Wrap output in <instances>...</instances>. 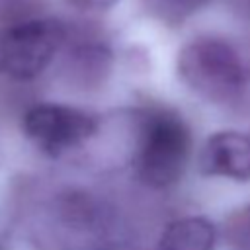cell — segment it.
Here are the masks:
<instances>
[{
  "label": "cell",
  "mask_w": 250,
  "mask_h": 250,
  "mask_svg": "<svg viewBox=\"0 0 250 250\" xmlns=\"http://www.w3.org/2000/svg\"><path fill=\"white\" fill-rule=\"evenodd\" d=\"M21 127L37 148L59 156L88 141L98 131V119L76 107L37 104L25 111Z\"/></svg>",
  "instance_id": "4"
},
{
  "label": "cell",
  "mask_w": 250,
  "mask_h": 250,
  "mask_svg": "<svg viewBox=\"0 0 250 250\" xmlns=\"http://www.w3.org/2000/svg\"><path fill=\"white\" fill-rule=\"evenodd\" d=\"M191 137L186 121L172 109L148 107L139 115L135 172L150 188L174 186L189 160Z\"/></svg>",
  "instance_id": "2"
},
{
  "label": "cell",
  "mask_w": 250,
  "mask_h": 250,
  "mask_svg": "<svg viewBox=\"0 0 250 250\" xmlns=\"http://www.w3.org/2000/svg\"><path fill=\"white\" fill-rule=\"evenodd\" d=\"M225 234L234 250H250V205L234 211L227 219Z\"/></svg>",
  "instance_id": "9"
},
{
  "label": "cell",
  "mask_w": 250,
  "mask_h": 250,
  "mask_svg": "<svg viewBox=\"0 0 250 250\" xmlns=\"http://www.w3.org/2000/svg\"><path fill=\"white\" fill-rule=\"evenodd\" d=\"M199 170L205 176L250 182V133L219 131L211 135L201 148Z\"/></svg>",
  "instance_id": "5"
},
{
  "label": "cell",
  "mask_w": 250,
  "mask_h": 250,
  "mask_svg": "<svg viewBox=\"0 0 250 250\" xmlns=\"http://www.w3.org/2000/svg\"><path fill=\"white\" fill-rule=\"evenodd\" d=\"M236 8L240 10V14L244 18L250 20V0H236Z\"/></svg>",
  "instance_id": "11"
},
{
  "label": "cell",
  "mask_w": 250,
  "mask_h": 250,
  "mask_svg": "<svg viewBox=\"0 0 250 250\" xmlns=\"http://www.w3.org/2000/svg\"><path fill=\"white\" fill-rule=\"evenodd\" d=\"M215 227L203 217L172 221L158 240V250H213Z\"/></svg>",
  "instance_id": "7"
},
{
  "label": "cell",
  "mask_w": 250,
  "mask_h": 250,
  "mask_svg": "<svg viewBox=\"0 0 250 250\" xmlns=\"http://www.w3.org/2000/svg\"><path fill=\"white\" fill-rule=\"evenodd\" d=\"M146 10L164 23L178 25L205 8L211 0H143Z\"/></svg>",
  "instance_id": "8"
},
{
  "label": "cell",
  "mask_w": 250,
  "mask_h": 250,
  "mask_svg": "<svg viewBox=\"0 0 250 250\" xmlns=\"http://www.w3.org/2000/svg\"><path fill=\"white\" fill-rule=\"evenodd\" d=\"M178 74L201 98L234 104L250 84V59L232 41L203 35L178 53Z\"/></svg>",
  "instance_id": "1"
},
{
  "label": "cell",
  "mask_w": 250,
  "mask_h": 250,
  "mask_svg": "<svg viewBox=\"0 0 250 250\" xmlns=\"http://www.w3.org/2000/svg\"><path fill=\"white\" fill-rule=\"evenodd\" d=\"M62 49H66L62 70L70 82L84 88L104 82L111 64V53L104 41H98V37L90 35L70 39L68 33Z\"/></svg>",
  "instance_id": "6"
},
{
  "label": "cell",
  "mask_w": 250,
  "mask_h": 250,
  "mask_svg": "<svg viewBox=\"0 0 250 250\" xmlns=\"http://www.w3.org/2000/svg\"><path fill=\"white\" fill-rule=\"evenodd\" d=\"M64 2L82 10H107L119 0H64Z\"/></svg>",
  "instance_id": "10"
},
{
  "label": "cell",
  "mask_w": 250,
  "mask_h": 250,
  "mask_svg": "<svg viewBox=\"0 0 250 250\" xmlns=\"http://www.w3.org/2000/svg\"><path fill=\"white\" fill-rule=\"evenodd\" d=\"M68 27L53 18L29 16L0 31V72L16 80L41 74L64 47Z\"/></svg>",
  "instance_id": "3"
}]
</instances>
